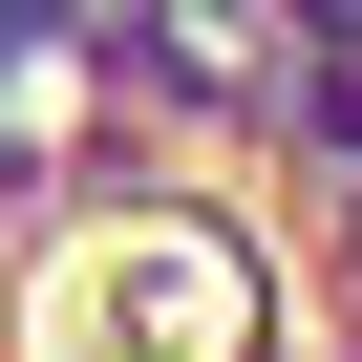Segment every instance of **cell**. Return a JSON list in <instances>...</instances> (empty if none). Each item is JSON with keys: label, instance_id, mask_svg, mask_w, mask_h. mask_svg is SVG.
<instances>
[{"label": "cell", "instance_id": "cell-1", "mask_svg": "<svg viewBox=\"0 0 362 362\" xmlns=\"http://www.w3.org/2000/svg\"><path fill=\"white\" fill-rule=\"evenodd\" d=\"M22 362H256V256L214 214H86L22 277Z\"/></svg>", "mask_w": 362, "mask_h": 362}]
</instances>
